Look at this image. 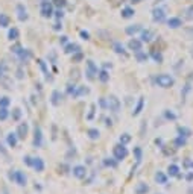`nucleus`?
Masks as SVG:
<instances>
[{"label": "nucleus", "mask_w": 193, "mask_h": 194, "mask_svg": "<svg viewBox=\"0 0 193 194\" xmlns=\"http://www.w3.org/2000/svg\"><path fill=\"white\" fill-rule=\"evenodd\" d=\"M155 83L161 88H172L175 85V79L172 78L170 75H166V73H161V75H157L155 76Z\"/></svg>", "instance_id": "nucleus-1"}, {"label": "nucleus", "mask_w": 193, "mask_h": 194, "mask_svg": "<svg viewBox=\"0 0 193 194\" xmlns=\"http://www.w3.org/2000/svg\"><path fill=\"white\" fill-rule=\"evenodd\" d=\"M113 156H114L116 161H123L128 156V149L125 147V144H120V143L116 144L113 147Z\"/></svg>", "instance_id": "nucleus-2"}, {"label": "nucleus", "mask_w": 193, "mask_h": 194, "mask_svg": "<svg viewBox=\"0 0 193 194\" xmlns=\"http://www.w3.org/2000/svg\"><path fill=\"white\" fill-rule=\"evenodd\" d=\"M85 75H87L88 80H94V79L97 78V65L91 59L87 61V71H85Z\"/></svg>", "instance_id": "nucleus-3"}, {"label": "nucleus", "mask_w": 193, "mask_h": 194, "mask_svg": "<svg viewBox=\"0 0 193 194\" xmlns=\"http://www.w3.org/2000/svg\"><path fill=\"white\" fill-rule=\"evenodd\" d=\"M152 20L155 23H163L166 20V11L163 8H155L152 11Z\"/></svg>", "instance_id": "nucleus-4"}, {"label": "nucleus", "mask_w": 193, "mask_h": 194, "mask_svg": "<svg viewBox=\"0 0 193 194\" xmlns=\"http://www.w3.org/2000/svg\"><path fill=\"white\" fill-rule=\"evenodd\" d=\"M41 15L46 17V18H50L53 15V8H52V3L50 2H43L41 3Z\"/></svg>", "instance_id": "nucleus-5"}, {"label": "nucleus", "mask_w": 193, "mask_h": 194, "mask_svg": "<svg viewBox=\"0 0 193 194\" xmlns=\"http://www.w3.org/2000/svg\"><path fill=\"white\" fill-rule=\"evenodd\" d=\"M107 100H108V109L113 111V112H119V109H120V100L117 99L116 96H110V97H107Z\"/></svg>", "instance_id": "nucleus-6"}, {"label": "nucleus", "mask_w": 193, "mask_h": 194, "mask_svg": "<svg viewBox=\"0 0 193 194\" xmlns=\"http://www.w3.org/2000/svg\"><path fill=\"white\" fill-rule=\"evenodd\" d=\"M9 178H11L12 181H15L18 185H21V187H23V185H26V176H25L21 171H18V170H15L14 173H11V174H9Z\"/></svg>", "instance_id": "nucleus-7"}, {"label": "nucleus", "mask_w": 193, "mask_h": 194, "mask_svg": "<svg viewBox=\"0 0 193 194\" xmlns=\"http://www.w3.org/2000/svg\"><path fill=\"white\" fill-rule=\"evenodd\" d=\"M72 171H73V176L76 179H85L87 178V168L84 165H75Z\"/></svg>", "instance_id": "nucleus-8"}, {"label": "nucleus", "mask_w": 193, "mask_h": 194, "mask_svg": "<svg viewBox=\"0 0 193 194\" xmlns=\"http://www.w3.org/2000/svg\"><path fill=\"white\" fill-rule=\"evenodd\" d=\"M17 17H18L20 21H26V20L29 18V15H28V9H26L25 5H21V3L17 5Z\"/></svg>", "instance_id": "nucleus-9"}, {"label": "nucleus", "mask_w": 193, "mask_h": 194, "mask_svg": "<svg viewBox=\"0 0 193 194\" xmlns=\"http://www.w3.org/2000/svg\"><path fill=\"white\" fill-rule=\"evenodd\" d=\"M50 102H52L53 106H59L61 102H62V93L58 91V90H55V91L52 93V96H50Z\"/></svg>", "instance_id": "nucleus-10"}, {"label": "nucleus", "mask_w": 193, "mask_h": 194, "mask_svg": "<svg viewBox=\"0 0 193 194\" xmlns=\"http://www.w3.org/2000/svg\"><path fill=\"white\" fill-rule=\"evenodd\" d=\"M142 46H143V41L142 39H129V42H128V47H129V50H132L134 53L135 52H138V50H142Z\"/></svg>", "instance_id": "nucleus-11"}, {"label": "nucleus", "mask_w": 193, "mask_h": 194, "mask_svg": "<svg viewBox=\"0 0 193 194\" xmlns=\"http://www.w3.org/2000/svg\"><path fill=\"white\" fill-rule=\"evenodd\" d=\"M34 134H35V137H34V146L35 147H41V144H43V134H41V127L40 126H35Z\"/></svg>", "instance_id": "nucleus-12"}, {"label": "nucleus", "mask_w": 193, "mask_h": 194, "mask_svg": "<svg viewBox=\"0 0 193 194\" xmlns=\"http://www.w3.org/2000/svg\"><path fill=\"white\" fill-rule=\"evenodd\" d=\"M167 26H169L170 29H178V27L183 26V20H181L180 17H170V18L167 20Z\"/></svg>", "instance_id": "nucleus-13"}, {"label": "nucleus", "mask_w": 193, "mask_h": 194, "mask_svg": "<svg viewBox=\"0 0 193 194\" xmlns=\"http://www.w3.org/2000/svg\"><path fill=\"white\" fill-rule=\"evenodd\" d=\"M28 132H29L28 123H20V126H18V129H17V137H18V138H26V137H28Z\"/></svg>", "instance_id": "nucleus-14"}, {"label": "nucleus", "mask_w": 193, "mask_h": 194, "mask_svg": "<svg viewBox=\"0 0 193 194\" xmlns=\"http://www.w3.org/2000/svg\"><path fill=\"white\" fill-rule=\"evenodd\" d=\"M134 193L135 194H148L149 193V185L145 184V182H138L134 188Z\"/></svg>", "instance_id": "nucleus-15"}, {"label": "nucleus", "mask_w": 193, "mask_h": 194, "mask_svg": "<svg viewBox=\"0 0 193 194\" xmlns=\"http://www.w3.org/2000/svg\"><path fill=\"white\" fill-rule=\"evenodd\" d=\"M167 174L169 176H175V178H183V174L180 173V167L175 165V164H172V165L167 167Z\"/></svg>", "instance_id": "nucleus-16"}, {"label": "nucleus", "mask_w": 193, "mask_h": 194, "mask_svg": "<svg viewBox=\"0 0 193 194\" xmlns=\"http://www.w3.org/2000/svg\"><path fill=\"white\" fill-rule=\"evenodd\" d=\"M32 167H34L38 173H41V171L44 170V161H43L41 158H32Z\"/></svg>", "instance_id": "nucleus-17"}, {"label": "nucleus", "mask_w": 193, "mask_h": 194, "mask_svg": "<svg viewBox=\"0 0 193 194\" xmlns=\"http://www.w3.org/2000/svg\"><path fill=\"white\" fill-rule=\"evenodd\" d=\"M143 108H145V97H140L137 105H135V108H134V111H132V115H138L143 111Z\"/></svg>", "instance_id": "nucleus-18"}, {"label": "nucleus", "mask_w": 193, "mask_h": 194, "mask_svg": "<svg viewBox=\"0 0 193 194\" xmlns=\"http://www.w3.org/2000/svg\"><path fill=\"white\" fill-rule=\"evenodd\" d=\"M79 50H81L79 46L75 44V42L66 44V47H64V53H67V55H70V53H76V52H79Z\"/></svg>", "instance_id": "nucleus-19"}, {"label": "nucleus", "mask_w": 193, "mask_h": 194, "mask_svg": "<svg viewBox=\"0 0 193 194\" xmlns=\"http://www.w3.org/2000/svg\"><path fill=\"white\" fill-rule=\"evenodd\" d=\"M142 31V26L140 24H131V26H128L126 29H125V32L128 34V35H135L137 32H140Z\"/></svg>", "instance_id": "nucleus-20"}, {"label": "nucleus", "mask_w": 193, "mask_h": 194, "mask_svg": "<svg viewBox=\"0 0 193 194\" xmlns=\"http://www.w3.org/2000/svg\"><path fill=\"white\" fill-rule=\"evenodd\" d=\"M155 181L161 185H166L167 184V174H164L163 171H157L155 173Z\"/></svg>", "instance_id": "nucleus-21"}, {"label": "nucleus", "mask_w": 193, "mask_h": 194, "mask_svg": "<svg viewBox=\"0 0 193 194\" xmlns=\"http://www.w3.org/2000/svg\"><path fill=\"white\" fill-rule=\"evenodd\" d=\"M178 135L180 137H184V138H187V137H190L192 135V130L189 129V127H186V126H178Z\"/></svg>", "instance_id": "nucleus-22"}, {"label": "nucleus", "mask_w": 193, "mask_h": 194, "mask_svg": "<svg viewBox=\"0 0 193 194\" xmlns=\"http://www.w3.org/2000/svg\"><path fill=\"white\" fill-rule=\"evenodd\" d=\"M97 79H99L102 83H107V82L110 80V73H108L107 70H100V71H97Z\"/></svg>", "instance_id": "nucleus-23"}, {"label": "nucleus", "mask_w": 193, "mask_h": 194, "mask_svg": "<svg viewBox=\"0 0 193 194\" xmlns=\"http://www.w3.org/2000/svg\"><path fill=\"white\" fill-rule=\"evenodd\" d=\"M122 17L123 18H131V17H134V14H135V11L132 9V8H129V6H126V8H123L122 9Z\"/></svg>", "instance_id": "nucleus-24"}, {"label": "nucleus", "mask_w": 193, "mask_h": 194, "mask_svg": "<svg viewBox=\"0 0 193 194\" xmlns=\"http://www.w3.org/2000/svg\"><path fill=\"white\" fill-rule=\"evenodd\" d=\"M87 135H88V138H90V140H97V138L100 137V132H99L97 129L91 127V129H88V130H87Z\"/></svg>", "instance_id": "nucleus-25"}, {"label": "nucleus", "mask_w": 193, "mask_h": 194, "mask_svg": "<svg viewBox=\"0 0 193 194\" xmlns=\"http://www.w3.org/2000/svg\"><path fill=\"white\" fill-rule=\"evenodd\" d=\"M135 59L138 61V62H146L148 61V55L143 52V50H138V52H135Z\"/></svg>", "instance_id": "nucleus-26"}, {"label": "nucleus", "mask_w": 193, "mask_h": 194, "mask_svg": "<svg viewBox=\"0 0 193 194\" xmlns=\"http://www.w3.org/2000/svg\"><path fill=\"white\" fill-rule=\"evenodd\" d=\"M18 35H20V32H18L17 27H12V29H9V32H8V38L11 39V41L18 39Z\"/></svg>", "instance_id": "nucleus-27"}, {"label": "nucleus", "mask_w": 193, "mask_h": 194, "mask_svg": "<svg viewBox=\"0 0 193 194\" xmlns=\"http://www.w3.org/2000/svg\"><path fill=\"white\" fill-rule=\"evenodd\" d=\"M37 62H38L40 68L43 70V73H44V76H46V79H49V78H50V73H49V70H47V65H46V62H44L43 59H38Z\"/></svg>", "instance_id": "nucleus-28"}, {"label": "nucleus", "mask_w": 193, "mask_h": 194, "mask_svg": "<svg viewBox=\"0 0 193 194\" xmlns=\"http://www.w3.org/2000/svg\"><path fill=\"white\" fill-rule=\"evenodd\" d=\"M152 37H154V32H152V31H143V32H142V41H143V42H145V41L149 42V41L152 39Z\"/></svg>", "instance_id": "nucleus-29"}, {"label": "nucleus", "mask_w": 193, "mask_h": 194, "mask_svg": "<svg viewBox=\"0 0 193 194\" xmlns=\"http://www.w3.org/2000/svg\"><path fill=\"white\" fill-rule=\"evenodd\" d=\"M186 143H187V141H186V138L178 135V137L175 138V141H173V146L178 149V147H183V146H186Z\"/></svg>", "instance_id": "nucleus-30"}, {"label": "nucleus", "mask_w": 193, "mask_h": 194, "mask_svg": "<svg viewBox=\"0 0 193 194\" xmlns=\"http://www.w3.org/2000/svg\"><path fill=\"white\" fill-rule=\"evenodd\" d=\"M8 144L11 146V147H15L17 146V134H9L8 135Z\"/></svg>", "instance_id": "nucleus-31"}, {"label": "nucleus", "mask_w": 193, "mask_h": 194, "mask_svg": "<svg viewBox=\"0 0 193 194\" xmlns=\"http://www.w3.org/2000/svg\"><path fill=\"white\" fill-rule=\"evenodd\" d=\"M8 26H9V17L0 14V27H8Z\"/></svg>", "instance_id": "nucleus-32"}, {"label": "nucleus", "mask_w": 193, "mask_h": 194, "mask_svg": "<svg viewBox=\"0 0 193 194\" xmlns=\"http://www.w3.org/2000/svg\"><path fill=\"white\" fill-rule=\"evenodd\" d=\"M113 49H114V52L119 53V55H125V47H123V44H120V42H114Z\"/></svg>", "instance_id": "nucleus-33"}, {"label": "nucleus", "mask_w": 193, "mask_h": 194, "mask_svg": "<svg viewBox=\"0 0 193 194\" xmlns=\"http://www.w3.org/2000/svg\"><path fill=\"white\" fill-rule=\"evenodd\" d=\"M134 155H135V159H137V164L142 162V158H143V152L140 147H134Z\"/></svg>", "instance_id": "nucleus-34"}, {"label": "nucleus", "mask_w": 193, "mask_h": 194, "mask_svg": "<svg viewBox=\"0 0 193 194\" xmlns=\"http://www.w3.org/2000/svg\"><path fill=\"white\" fill-rule=\"evenodd\" d=\"M164 117H166L167 120H172V121H175V120L178 118V115H176L175 112H172L170 109H166V111H164Z\"/></svg>", "instance_id": "nucleus-35"}, {"label": "nucleus", "mask_w": 193, "mask_h": 194, "mask_svg": "<svg viewBox=\"0 0 193 194\" xmlns=\"http://www.w3.org/2000/svg\"><path fill=\"white\" fill-rule=\"evenodd\" d=\"M84 94H88V88H85V86H78L76 93H75V97L84 96Z\"/></svg>", "instance_id": "nucleus-36"}, {"label": "nucleus", "mask_w": 193, "mask_h": 194, "mask_svg": "<svg viewBox=\"0 0 193 194\" xmlns=\"http://www.w3.org/2000/svg\"><path fill=\"white\" fill-rule=\"evenodd\" d=\"M117 162H119V161H116V159H110V158H105V159H104V164H105L107 167H111V168L116 167Z\"/></svg>", "instance_id": "nucleus-37"}, {"label": "nucleus", "mask_w": 193, "mask_h": 194, "mask_svg": "<svg viewBox=\"0 0 193 194\" xmlns=\"http://www.w3.org/2000/svg\"><path fill=\"white\" fill-rule=\"evenodd\" d=\"M129 141H131V135H129V134L120 135V144H128Z\"/></svg>", "instance_id": "nucleus-38"}, {"label": "nucleus", "mask_w": 193, "mask_h": 194, "mask_svg": "<svg viewBox=\"0 0 193 194\" xmlns=\"http://www.w3.org/2000/svg\"><path fill=\"white\" fill-rule=\"evenodd\" d=\"M151 56L155 59V62H158V64H161V62H163V55H161V53H158V52H152V53H151Z\"/></svg>", "instance_id": "nucleus-39"}, {"label": "nucleus", "mask_w": 193, "mask_h": 194, "mask_svg": "<svg viewBox=\"0 0 193 194\" xmlns=\"http://www.w3.org/2000/svg\"><path fill=\"white\" fill-rule=\"evenodd\" d=\"M76 85H75V83H69V85H67V93H69V94H70V96H73V97H75V93H76Z\"/></svg>", "instance_id": "nucleus-40"}, {"label": "nucleus", "mask_w": 193, "mask_h": 194, "mask_svg": "<svg viewBox=\"0 0 193 194\" xmlns=\"http://www.w3.org/2000/svg\"><path fill=\"white\" fill-rule=\"evenodd\" d=\"M9 115V112H8V109L6 108H0V121H3V120H6Z\"/></svg>", "instance_id": "nucleus-41"}, {"label": "nucleus", "mask_w": 193, "mask_h": 194, "mask_svg": "<svg viewBox=\"0 0 193 194\" xmlns=\"http://www.w3.org/2000/svg\"><path fill=\"white\" fill-rule=\"evenodd\" d=\"M82 58H84V55H82V52L79 50L76 53H73V62H79V61H82Z\"/></svg>", "instance_id": "nucleus-42"}, {"label": "nucleus", "mask_w": 193, "mask_h": 194, "mask_svg": "<svg viewBox=\"0 0 193 194\" xmlns=\"http://www.w3.org/2000/svg\"><path fill=\"white\" fill-rule=\"evenodd\" d=\"M99 105H100L102 109H108V100H107L105 97H102V99L99 100Z\"/></svg>", "instance_id": "nucleus-43"}, {"label": "nucleus", "mask_w": 193, "mask_h": 194, "mask_svg": "<svg viewBox=\"0 0 193 194\" xmlns=\"http://www.w3.org/2000/svg\"><path fill=\"white\" fill-rule=\"evenodd\" d=\"M9 105V97H2L0 100V108H6Z\"/></svg>", "instance_id": "nucleus-44"}, {"label": "nucleus", "mask_w": 193, "mask_h": 194, "mask_svg": "<svg viewBox=\"0 0 193 194\" xmlns=\"http://www.w3.org/2000/svg\"><path fill=\"white\" fill-rule=\"evenodd\" d=\"M53 14H55V17H56L58 20H61V18L64 17V11H62V9H56V11H53Z\"/></svg>", "instance_id": "nucleus-45"}, {"label": "nucleus", "mask_w": 193, "mask_h": 194, "mask_svg": "<svg viewBox=\"0 0 193 194\" xmlns=\"http://www.w3.org/2000/svg\"><path fill=\"white\" fill-rule=\"evenodd\" d=\"M94 109H96V105L93 103V105L90 106V112H88V115H87V118H88V120H91V118L94 117Z\"/></svg>", "instance_id": "nucleus-46"}, {"label": "nucleus", "mask_w": 193, "mask_h": 194, "mask_svg": "<svg viewBox=\"0 0 193 194\" xmlns=\"http://www.w3.org/2000/svg\"><path fill=\"white\" fill-rule=\"evenodd\" d=\"M186 14H187V15H186V18H187V20H193V5L187 9V11H186Z\"/></svg>", "instance_id": "nucleus-47"}, {"label": "nucleus", "mask_w": 193, "mask_h": 194, "mask_svg": "<svg viewBox=\"0 0 193 194\" xmlns=\"http://www.w3.org/2000/svg\"><path fill=\"white\" fill-rule=\"evenodd\" d=\"M53 2H55V5L59 6V8H64V6L67 5V0H53Z\"/></svg>", "instance_id": "nucleus-48"}, {"label": "nucleus", "mask_w": 193, "mask_h": 194, "mask_svg": "<svg viewBox=\"0 0 193 194\" xmlns=\"http://www.w3.org/2000/svg\"><path fill=\"white\" fill-rule=\"evenodd\" d=\"M20 115H21V111H20V109H14L12 118H14V120H18V118H20Z\"/></svg>", "instance_id": "nucleus-49"}, {"label": "nucleus", "mask_w": 193, "mask_h": 194, "mask_svg": "<svg viewBox=\"0 0 193 194\" xmlns=\"http://www.w3.org/2000/svg\"><path fill=\"white\" fill-rule=\"evenodd\" d=\"M81 38L82 39H90V34L87 31H81Z\"/></svg>", "instance_id": "nucleus-50"}, {"label": "nucleus", "mask_w": 193, "mask_h": 194, "mask_svg": "<svg viewBox=\"0 0 193 194\" xmlns=\"http://www.w3.org/2000/svg\"><path fill=\"white\" fill-rule=\"evenodd\" d=\"M23 161H25L29 167H32V158H31V156H25V158H23Z\"/></svg>", "instance_id": "nucleus-51"}, {"label": "nucleus", "mask_w": 193, "mask_h": 194, "mask_svg": "<svg viewBox=\"0 0 193 194\" xmlns=\"http://www.w3.org/2000/svg\"><path fill=\"white\" fill-rule=\"evenodd\" d=\"M53 29H55V31H61V29H62L61 21H56V23H55V26H53Z\"/></svg>", "instance_id": "nucleus-52"}, {"label": "nucleus", "mask_w": 193, "mask_h": 194, "mask_svg": "<svg viewBox=\"0 0 193 194\" xmlns=\"http://www.w3.org/2000/svg\"><path fill=\"white\" fill-rule=\"evenodd\" d=\"M186 181L192 182V181H193V171H189V173H187V176H186Z\"/></svg>", "instance_id": "nucleus-53"}, {"label": "nucleus", "mask_w": 193, "mask_h": 194, "mask_svg": "<svg viewBox=\"0 0 193 194\" xmlns=\"http://www.w3.org/2000/svg\"><path fill=\"white\" fill-rule=\"evenodd\" d=\"M184 165H186V167H190V168H193V161H189V159H187V161L184 162Z\"/></svg>", "instance_id": "nucleus-54"}, {"label": "nucleus", "mask_w": 193, "mask_h": 194, "mask_svg": "<svg viewBox=\"0 0 193 194\" xmlns=\"http://www.w3.org/2000/svg\"><path fill=\"white\" fill-rule=\"evenodd\" d=\"M59 42H61V44H66V42H67V37H61V38H59Z\"/></svg>", "instance_id": "nucleus-55"}, {"label": "nucleus", "mask_w": 193, "mask_h": 194, "mask_svg": "<svg viewBox=\"0 0 193 194\" xmlns=\"http://www.w3.org/2000/svg\"><path fill=\"white\" fill-rule=\"evenodd\" d=\"M3 73H5V68H3V65L0 64V76H3Z\"/></svg>", "instance_id": "nucleus-56"}, {"label": "nucleus", "mask_w": 193, "mask_h": 194, "mask_svg": "<svg viewBox=\"0 0 193 194\" xmlns=\"http://www.w3.org/2000/svg\"><path fill=\"white\" fill-rule=\"evenodd\" d=\"M142 0H131V3H134V5H137V3H140Z\"/></svg>", "instance_id": "nucleus-57"}, {"label": "nucleus", "mask_w": 193, "mask_h": 194, "mask_svg": "<svg viewBox=\"0 0 193 194\" xmlns=\"http://www.w3.org/2000/svg\"><path fill=\"white\" fill-rule=\"evenodd\" d=\"M190 32H193V29H190Z\"/></svg>", "instance_id": "nucleus-58"}, {"label": "nucleus", "mask_w": 193, "mask_h": 194, "mask_svg": "<svg viewBox=\"0 0 193 194\" xmlns=\"http://www.w3.org/2000/svg\"><path fill=\"white\" fill-rule=\"evenodd\" d=\"M160 2H161V0H160Z\"/></svg>", "instance_id": "nucleus-59"}]
</instances>
